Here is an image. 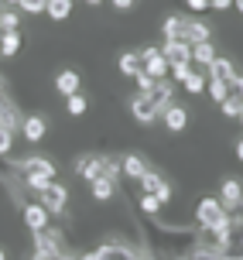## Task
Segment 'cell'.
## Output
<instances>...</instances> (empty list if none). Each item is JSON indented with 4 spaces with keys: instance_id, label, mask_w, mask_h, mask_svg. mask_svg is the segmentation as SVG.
<instances>
[{
    "instance_id": "obj_1",
    "label": "cell",
    "mask_w": 243,
    "mask_h": 260,
    "mask_svg": "<svg viewBox=\"0 0 243 260\" xmlns=\"http://www.w3.org/2000/svg\"><path fill=\"white\" fill-rule=\"evenodd\" d=\"M195 222H199V226H205V230L223 233V240H226V230H230V209L223 206L219 199L205 195V199H199V202H195Z\"/></svg>"
},
{
    "instance_id": "obj_2",
    "label": "cell",
    "mask_w": 243,
    "mask_h": 260,
    "mask_svg": "<svg viewBox=\"0 0 243 260\" xmlns=\"http://www.w3.org/2000/svg\"><path fill=\"white\" fill-rule=\"evenodd\" d=\"M79 260H137V253H134L127 243H120V240H110V243H103V247L89 250V253H82Z\"/></svg>"
},
{
    "instance_id": "obj_3",
    "label": "cell",
    "mask_w": 243,
    "mask_h": 260,
    "mask_svg": "<svg viewBox=\"0 0 243 260\" xmlns=\"http://www.w3.org/2000/svg\"><path fill=\"white\" fill-rule=\"evenodd\" d=\"M35 250L38 253H45V257H58V253H65V240H62V233L58 230H35Z\"/></svg>"
},
{
    "instance_id": "obj_4",
    "label": "cell",
    "mask_w": 243,
    "mask_h": 260,
    "mask_svg": "<svg viewBox=\"0 0 243 260\" xmlns=\"http://www.w3.org/2000/svg\"><path fill=\"white\" fill-rule=\"evenodd\" d=\"M130 113H134L137 123H154V120L161 117V106L154 103L151 92H137V96L130 100Z\"/></svg>"
},
{
    "instance_id": "obj_5",
    "label": "cell",
    "mask_w": 243,
    "mask_h": 260,
    "mask_svg": "<svg viewBox=\"0 0 243 260\" xmlns=\"http://www.w3.org/2000/svg\"><path fill=\"white\" fill-rule=\"evenodd\" d=\"M38 202H45V209H48L51 216H62L65 202H69V188L58 185V182H51L48 188H41V192H38Z\"/></svg>"
},
{
    "instance_id": "obj_6",
    "label": "cell",
    "mask_w": 243,
    "mask_h": 260,
    "mask_svg": "<svg viewBox=\"0 0 243 260\" xmlns=\"http://www.w3.org/2000/svg\"><path fill=\"white\" fill-rule=\"evenodd\" d=\"M76 175L86 178V182H96L100 175H106V157L103 154H86V157H76Z\"/></svg>"
},
{
    "instance_id": "obj_7",
    "label": "cell",
    "mask_w": 243,
    "mask_h": 260,
    "mask_svg": "<svg viewBox=\"0 0 243 260\" xmlns=\"http://www.w3.org/2000/svg\"><path fill=\"white\" fill-rule=\"evenodd\" d=\"M141 62H144V72H147V76H154V79H165L168 72H171V65H168L165 52H161V48H154V45L141 52Z\"/></svg>"
},
{
    "instance_id": "obj_8",
    "label": "cell",
    "mask_w": 243,
    "mask_h": 260,
    "mask_svg": "<svg viewBox=\"0 0 243 260\" xmlns=\"http://www.w3.org/2000/svg\"><path fill=\"white\" fill-rule=\"evenodd\" d=\"M161 120H165V127L171 130V134H181V130L189 127V110L178 103H168L165 110H161Z\"/></svg>"
},
{
    "instance_id": "obj_9",
    "label": "cell",
    "mask_w": 243,
    "mask_h": 260,
    "mask_svg": "<svg viewBox=\"0 0 243 260\" xmlns=\"http://www.w3.org/2000/svg\"><path fill=\"white\" fill-rule=\"evenodd\" d=\"M51 222V212L45 209V202H27L24 206V226L35 233V230H45Z\"/></svg>"
},
{
    "instance_id": "obj_10",
    "label": "cell",
    "mask_w": 243,
    "mask_h": 260,
    "mask_svg": "<svg viewBox=\"0 0 243 260\" xmlns=\"http://www.w3.org/2000/svg\"><path fill=\"white\" fill-rule=\"evenodd\" d=\"M120 171H124V178H130V182H141L144 175L151 171V165L141 154H124L120 157Z\"/></svg>"
},
{
    "instance_id": "obj_11",
    "label": "cell",
    "mask_w": 243,
    "mask_h": 260,
    "mask_svg": "<svg viewBox=\"0 0 243 260\" xmlns=\"http://www.w3.org/2000/svg\"><path fill=\"white\" fill-rule=\"evenodd\" d=\"M0 127L14 130V134L24 127V117H21V113H17V106H14L11 100L4 96V89H0Z\"/></svg>"
},
{
    "instance_id": "obj_12",
    "label": "cell",
    "mask_w": 243,
    "mask_h": 260,
    "mask_svg": "<svg viewBox=\"0 0 243 260\" xmlns=\"http://www.w3.org/2000/svg\"><path fill=\"white\" fill-rule=\"evenodd\" d=\"M89 192H93V202H113L116 199V178H110V175H100L96 182H89Z\"/></svg>"
},
{
    "instance_id": "obj_13",
    "label": "cell",
    "mask_w": 243,
    "mask_h": 260,
    "mask_svg": "<svg viewBox=\"0 0 243 260\" xmlns=\"http://www.w3.org/2000/svg\"><path fill=\"white\" fill-rule=\"evenodd\" d=\"M161 52H165L168 65H185V62H192V45H189V41H165V45H161Z\"/></svg>"
},
{
    "instance_id": "obj_14",
    "label": "cell",
    "mask_w": 243,
    "mask_h": 260,
    "mask_svg": "<svg viewBox=\"0 0 243 260\" xmlns=\"http://www.w3.org/2000/svg\"><path fill=\"white\" fill-rule=\"evenodd\" d=\"M14 168L21 171V178H31V175H45V171H51L55 175V165H51L48 157H24V161H14Z\"/></svg>"
},
{
    "instance_id": "obj_15",
    "label": "cell",
    "mask_w": 243,
    "mask_h": 260,
    "mask_svg": "<svg viewBox=\"0 0 243 260\" xmlns=\"http://www.w3.org/2000/svg\"><path fill=\"white\" fill-rule=\"evenodd\" d=\"M219 202L226 209H236L243 202V182L240 178H226V182L219 185Z\"/></svg>"
},
{
    "instance_id": "obj_16",
    "label": "cell",
    "mask_w": 243,
    "mask_h": 260,
    "mask_svg": "<svg viewBox=\"0 0 243 260\" xmlns=\"http://www.w3.org/2000/svg\"><path fill=\"white\" fill-rule=\"evenodd\" d=\"M185 41L199 45V41H212V27L199 21V17H185Z\"/></svg>"
},
{
    "instance_id": "obj_17",
    "label": "cell",
    "mask_w": 243,
    "mask_h": 260,
    "mask_svg": "<svg viewBox=\"0 0 243 260\" xmlns=\"http://www.w3.org/2000/svg\"><path fill=\"white\" fill-rule=\"evenodd\" d=\"M21 134H24V141H31V144H38L45 134H48V120L45 117H24V127H21Z\"/></svg>"
},
{
    "instance_id": "obj_18",
    "label": "cell",
    "mask_w": 243,
    "mask_h": 260,
    "mask_svg": "<svg viewBox=\"0 0 243 260\" xmlns=\"http://www.w3.org/2000/svg\"><path fill=\"white\" fill-rule=\"evenodd\" d=\"M161 38H165V41H185V17H181V14L165 17V24H161Z\"/></svg>"
},
{
    "instance_id": "obj_19",
    "label": "cell",
    "mask_w": 243,
    "mask_h": 260,
    "mask_svg": "<svg viewBox=\"0 0 243 260\" xmlns=\"http://www.w3.org/2000/svg\"><path fill=\"white\" fill-rule=\"evenodd\" d=\"M116 69H120V76L134 79V76H137V72L144 69V62H141V52H124L120 58H116Z\"/></svg>"
},
{
    "instance_id": "obj_20",
    "label": "cell",
    "mask_w": 243,
    "mask_h": 260,
    "mask_svg": "<svg viewBox=\"0 0 243 260\" xmlns=\"http://www.w3.org/2000/svg\"><path fill=\"white\" fill-rule=\"evenodd\" d=\"M205 69H209V79H223V82H230V76L236 72V65H233L226 55H216L212 65H205Z\"/></svg>"
},
{
    "instance_id": "obj_21",
    "label": "cell",
    "mask_w": 243,
    "mask_h": 260,
    "mask_svg": "<svg viewBox=\"0 0 243 260\" xmlns=\"http://www.w3.org/2000/svg\"><path fill=\"white\" fill-rule=\"evenodd\" d=\"M55 89L62 92V96H72V92H79V72H72V69L58 72V76H55Z\"/></svg>"
},
{
    "instance_id": "obj_22",
    "label": "cell",
    "mask_w": 243,
    "mask_h": 260,
    "mask_svg": "<svg viewBox=\"0 0 243 260\" xmlns=\"http://www.w3.org/2000/svg\"><path fill=\"white\" fill-rule=\"evenodd\" d=\"M17 52H21V31H4L0 35V55L4 58H14Z\"/></svg>"
},
{
    "instance_id": "obj_23",
    "label": "cell",
    "mask_w": 243,
    "mask_h": 260,
    "mask_svg": "<svg viewBox=\"0 0 243 260\" xmlns=\"http://www.w3.org/2000/svg\"><path fill=\"white\" fill-rule=\"evenodd\" d=\"M137 206H141V212L147 216V219H154V216H161V209H165V202L158 199L154 192H144L141 199H137Z\"/></svg>"
},
{
    "instance_id": "obj_24",
    "label": "cell",
    "mask_w": 243,
    "mask_h": 260,
    "mask_svg": "<svg viewBox=\"0 0 243 260\" xmlns=\"http://www.w3.org/2000/svg\"><path fill=\"white\" fill-rule=\"evenodd\" d=\"M212 58H216V45H212V41L192 45V62L195 65H212Z\"/></svg>"
},
{
    "instance_id": "obj_25",
    "label": "cell",
    "mask_w": 243,
    "mask_h": 260,
    "mask_svg": "<svg viewBox=\"0 0 243 260\" xmlns=\"http://www.w3.org/2000/svg\"><path fill=\"white\" fill-rule=\"evenodd\" d=\"M45 14H48L51 21H65L72 14V0H48L45 4Z\"/></svg>"
},
{
    "instance_id": "obj_26",
    "label": "cell",
    "mask_w": 243,
    "mask_h": 260,
    "mask_svg": "<svg viewBox=\"0 0 243 260\" xmlns=\"http://www.w3.org/2000/svg\"><path fill=\"white\" fill-rule=\"evenodd\" d=\"M151 96H154V103H158L161 110H165V106L171 103L175 89H171V82H168V79H158V82H154V89H151Z\"/></svg>"
},
{
    "instance_id": "obj_27",
    "label": "cell",
    "mask_w": 243,
    "mask_h": 260,
    "mask_svg": "<svg viewBox=\"0 0 243 260\" xmlns=\"http://www.w3.org/2000/svg\"><path fill=\"white\" fill-rule=\"evenodd\" d=\"M219 110H223V117H230V120H240L243 113V96H236V92H230L223 103H219Z\"/></svg>"
},
{
    "instance_id": "obj_28",
    "label": "cell",
    "mask_w": 243,
    "mask_h": 260,
    "mask_svg": "<svg viewBox=\"0 0 243 260\" xmlns=\"http://www.w3.org/2000/svg\"><path fill=\"white\" fill-rule=\"evenodd\" d=\"M205 92H209V100H212V103H223V100L230 96V82H223V79H209Z\"/></svg>"
},
{
    "instance_id": "obj_29",
    "label": "cell",
    "mask_w": 243,
    "mask_h": 260,
    "mask_svg": "<svg viewBox=\"0 0 243 260\" xmlns=\"http://www.w3.org/2000/svg\"><path fill=\"white\" fill-rule=\"evenodd\" d=\"M65 110H69V117H82L89 110V103H86L82 92H72V96H65Z\"/></svg>"
},
{
    "instance_id": "obj_30",
    "label": "cell",
    "mask_w": 243,
    "mask_h": 260,
    "mask_svg": "<svg viewBox=\"0 0 243 260\" xmlns=\"http://www.w3.org/2000/svg\"><path fill=\"white\" fill-rule=\"evenodd\" d=\"M181 86H185V92H192V96H199V92H205V86H209V82H205L202 76H199V72H189V76H185V82H181Z\"/></svg>"
},
{
    "instance_id": "obj_31",
    "label": "cell",
    "mask_w": 243,
    "mask_h": 260,
    "mask_svg": "<svg viewBox=\"0 0 243 260\" xmlns=\"http://www.w3.org/2000/svg\"><path fill=\"white\" fill-rule=\"evenodd\" d=\"M55 182V175L51 171H45V175H31V178H24L27 188H35V192H41V188H48V185Z\"/></svg>"
},
{
    "instance_id": "obj_32",
    "label": "cell",
    "mask_w": 243,
    "mask_h": 260,
    "mask_svg": "<svg viewBox=\"0 0 243 260\" xmlns=\"http://www.w3.org/2000/svg\"><path fill=\"white\" fill-rule=\"evenodd\" d=\"M161 185H165V178H161V175H158L154 168L141 178V188H144V192H154V195H158V188H161Z\"/></svg>"
},
{
    "instance_id": "obj_33",
    "label": "cell",
    "mask_w": 243,
    "mask_h": 260,
    "mask_svg": "<svg viewBox=\"0 0 243 260\" xmlns=\"http://www.w3.org/2000/svg\"><path fill=\"white\" fill-rule=\"evenodd\" d=\"M17 24H21V14L4 7V14H0V31H17Z\"/></svg>"
},
{
    "instance_id": "obj_34",
    "label": "cell",
    "mask_w": 243,
    "mask_h": 260,
    "mask_svg": "<svg viewBox=\"0 0 243 260\" xmlns=\"http://www.w3.org/2000/svg\"><path fill=\"white\" fill-rule=\"evenodd\" d=\"M11 144H14V130L0 127V157H7V154H11Z\"/></svg>"
},
{
    "instance_id": "obj_35",
    "label": "cell",
    "mask_w": 243,
    "mask_h": 260,
    "mask_svg": "<svg viewBox=\"0 0 243 260\" xmlns=\"http://www.w3.org/2000/svg\"><path fill=\"white\" fill-rule=\"evenodd\" d=\"M134 82H137V89H141V92H151V89H154V82H158V79H154V76H147V72H144V69H141V72L134 76Z\"/></svg>"
},
{
    "instance_id": "obj_36",
    "label": "cell",
    "mask_w": 243,
    "mask_h": 260,
    "mask_svg": "<svg viewBox=\"0 0 243 260\" xmlns=\"http://www.w3.org/2000/svg\"><path fill=\"white\" fill-rule=\"evenodd\" d=\"M45 4H48V0H21V7H17V11H24V14H45Z\"/></svg>"
},
{
    "instance_id": "obj_37",
    "label": "cell",
    "mask_w": 243,
    "mask_h": 260,
    "mask_svg": "<svg viewBox=\"0 0 243 260\" xmlns=\"http://www.w3.org/2000/svg\"><path fill=\"white\" fill-rule=\"evenodd\" d=\"M192 72V62H185V65H171V79L175 82H185V76Z\"/></svg>"
},
{
    "instance_id": "obj_38",
    "label": "cell",
    "mask_w": 243,
    "mask_h": 260,
    "mask_svg": "<svg viewBox=\"0 0 243 260\" xmlns=\"http://www.w3.org/2000/svg\"><path fill=\"white\" fill-rule=\"evenodd\" d=\"M230 92L243 96V72H233V76H230Z\"/></svg>"
},
{
    "instance_id": "obj_39",
    "label": "cell",
    "mask_w": 243,
    "mask_h": 260,
    "mask_svg": "<svg viewBox=\"0 0 243 260\" xmlns=\"http://www.w3.org/2000/svg\"><path fill=\"white\" fill-rule=\"evenodd\" d=\"M233 0H209V11H230Z\"/></svg>"
},
{
    "instance_id": "obj_40",
    "label": "cell",
    "mask_w": 243,
    "mask_h": 260,
    "mask_svg": "<svg viewBox=\"0 0 243 260\" xmlns=\"http://www.w3.org/2000/svg\"><path fill=\"white\" fill-rule=\"evenodd\" d=\"M189 11H209V0H185Z\"/></svg>"
},
{
    "instance_id": "obj_41",
    "label": "cell",
    "mask_w": 243,
    "mask_h": 260,
    "mask_svg": "<svg viewBox=\"0 0 243 260\" xmlns=\"http://www.w3.org/2000/svg\"><path fill=\"white\" fill-rule=\"evenodd\" d=\"M134 4H137V0H113L116 11H134Z\"/></svg>"
},
{
    "instance_id": "obj_42",
    "label": "cell",
    "mask_w": 243,
    "mask_h": 260,
    "mask_svg": "<svg viewBox=\"0 0 243 260\" xmlns=\"http://www.w3.org/2000/svg\"><path fill=\"white\" fill-rule=\"evenodd\" d=\"M236 157H240V161H243V137H240V141H236Z\"/></svg>"
},
{
    "instance_id": "obj_43",
    "label": "cell",
    "mask_w": 243,
    "mask_h": 260,
    "mask_svg": "<svg viewBox=\"0 0 243 260\" xmlns=\"http://www.w3.org/2000/svg\"><path fill=\"white\" fill-rule=\"evenodd\" d=\"M51 260H79V257H72V253H58V257H51Z\"/></svg>"
},
{
    "instance_id": "obj_44",
    "label": "cell",
    "mask_w": 243,
    "mask_h": 260,
    "mask_svg": "<svg viewBox=\"0 0 243 260\" xmlns=\"http://www.w3.org/2000/svg\"><path fill=\"white\" fill-rule=\"evenodd\" d=\"M31 260H51V257H45V253H38V250H35V257Z\"/></svg>"
},
{
    "instance_id": "obj_45",
    "label": "cell",
    "mask_w": 243,
    "mask_h": 260,
    "mask_svg": "<svg viewBox=\"0 0 243 260\" xmlns=\"http://www.w3.org/2000/svg\"><path fill=\"white\" fill-rule=\"evenodd\" d=\"M4 4H7V7H21V0H4Z\"/></svg>"
},
{
    "instance_id": "obj_46",
    "label": "cell",
    "mask_w": 243,
    "mask_h": 260,
    "mask_svg": "<svg viewBox=\"0 0 243 260\" xmlns=\"http://www.w3.org/2000/svg\"><path fill=\"white\" fill-rule=\"evenodd\" d=\"M233 7H236V11H240V14H243V0H233Z\"/></svg>"
},
{
    "instance_id": "obj_47",
    "label": "cell",
    "mask_w": 243,
    "mask_h": 260,
    "mask_svg": "<svg viewBox=\"0 0 243 260\" xmlns=\"http://www.w3.org/2000/svg\"><path fill=\"white\" fill-rule=\"evenodd\" d=\"M86 4H89V7H100V4H103V0H86Z\"/></svg>"
},
{
    "instance_id": "obj_48",
    "label": "cell",
    "mask_w": 243,
    "mask_h": 260,
    "mask_svg": "<svg viewBox=\"0 0 243 260\" xmlns=\"http://www.w3.org/2000/svg\"><path fill=\"white\" fill-rule=\"evenodd\" d=\"M0 260H7V253H4V250H0Z\"/></svg>"
},
{
    "instance_id": "obj_49",
    "label": "cell",
    "mask_w": 243,
    "mask_h": 260,
    "mask_svg": "<svg viewBox=\"0 0 243 260\" xmlns=\"http://www.w3.org/2000/svg\"><path fill=\"white\" fill-rule=\"evenodd\" d=\"M240 127H243V113H240Z\"/></svg>"
},
{
    "instance_id": "obj_50",
    "label": "cell",
    "mask_w": 243,
    "mask_h": 260,
    "mask_svg": "<svg viewBox=\"0 0 243 260\" xmlns=\"http://www.w3.org/2000/svg\"><path fill=\"white\" fill-rule=\"evenodd\" d=\"M0 14H4V4H0Z\"/></svg>"
},
{
    "instance_id": "obj_51",
    "label": "cell",
    "mask_w": 243,
    "mask_h": 260,
    "mask_svg": "<svg viewBox=\"0 0 243 260\" xmlns=\"http://www.w3.org/2000/svg\"><path fill=\"white\" fill-rule=\"evenodd\" d=\"M0 35H4V31H0Z\"/></svg>"
}]
</instances>
